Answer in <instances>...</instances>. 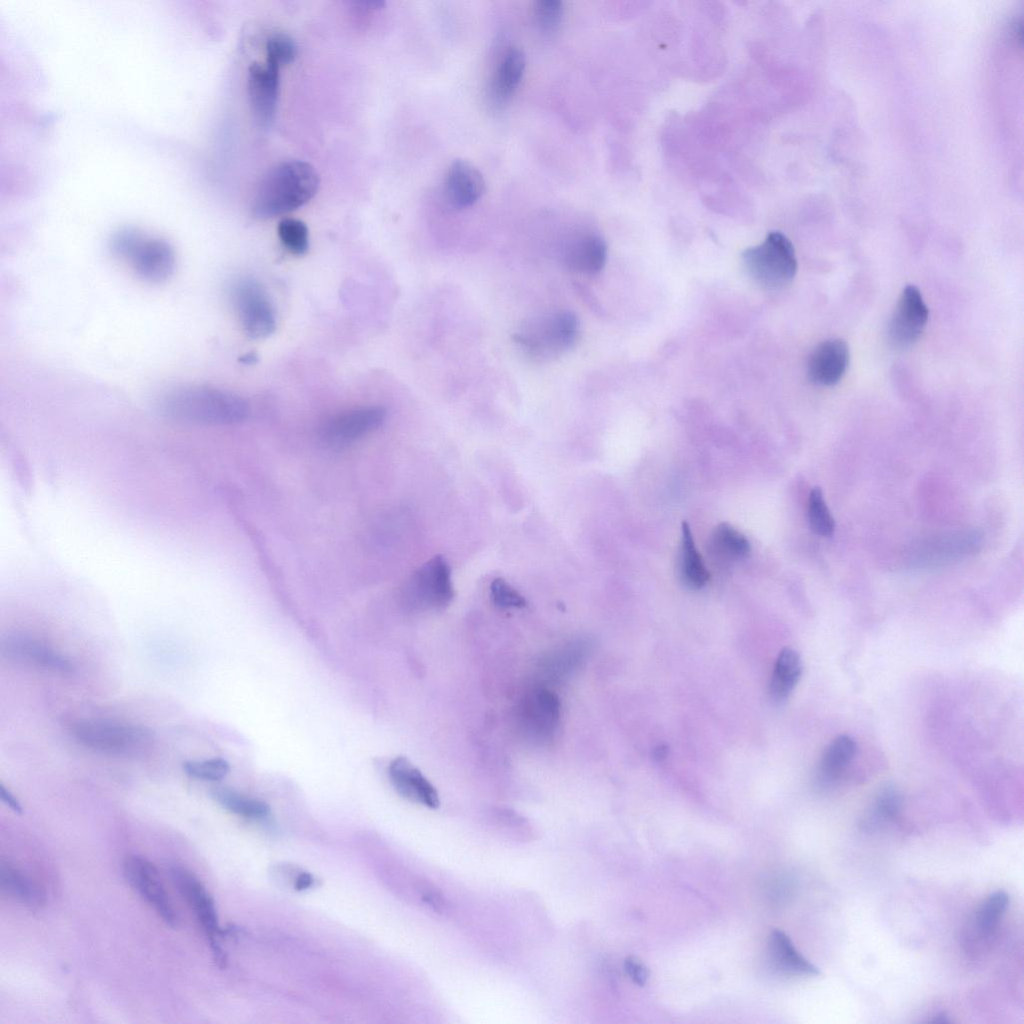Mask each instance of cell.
Wrapping results in <instances>:
<instances>
[{
  "mask_svg": "<svg viewBox=\"0 0 1024 1024\" xmlns=\"http://www.w3.org/2000/svg\"><path fill=\"white\" fill-rule=\"evenodd\" d=\"M110 246L115 255L129 261L136 274L148 282H163L174 271L175 252L163 239L123 229L112 237Z\"/></svg>",
  "mask_w": 1024,
  "mask_h": 1024,
  "instance_id": "obj_4",
  "label": "cell"
},
{
  "mask_svg": "<svg viewBox=\"0 0 1024 1024\" xmlns=\"http://www.w3.org/2000/svg\"><path fill=\"white\" fill-rule=\"evenodd\" d=\"M949 1021L950 1020L948 1019V1016H946L945 1013L937 1014L936 1016H934V1019L932 1020V1022H938V1023H947Z\"/></svg>",
  "mask_w": 1024,
  "mask_h": 1024,
  "instance_id": "obj_40",
  "label": "cell"
},
{
  "mask_svg": "<svg viewBox=\"0 0 1024 1024\" xmlns=\"http://www.w3.org/2000/svg\"><path fill=\"white\" fill-rule=\"evenodd\" d=\"M254 358H255V356L253 354L246 355L243 358V362L244 363H248V364L253 363L254 362V360H253Z\"/></svg>",
  "mask_w": 1024,
  "mask_h": 1024,
  "instance_id": "obj_41",
  "label": "cell"
},
{
  "mask_svg": "<svg viewBox=\"0 0 1024 1024\" xmlns=\"http://www.w3.org/2000/svg\"><path fill=\"white\" fill-rule=\"evenodd\" d=\"M929 316L928 307L920 290L907 285L901 292L888 323L887 336L896 349L912 346L923 333Z\"/></svg>",
  "mask_w": 1024,
  "mask_h": 1024,
  "instance_id": "obj_10",
  "label": "cell"
},
{
  "mask_svg": "<svg viewBox=\"0 0 1024 1024\" xmlns=\"http://www.w3.org/2000/svg\"><path fill=\"white\" fill-rule=\"evenodd\" d=\"M560 701L555 693L537 688L528 693L521 705L520 720L525 733L539 743L553 740L560 720Z\"/></svg>",
  "mask_w": 1024,
  "mask_h": 1024,
  "instance_id": "obj_12",
  "label": "cell"
},
{
  "mask_svg": "<svg viewBox=\"0 0 1024 1024\" xmlns=\"http://www.w3.org/2000/svg\"><path fill=\"white\" fill-rule=\"evenodd\" d=\"M902 799L897 789L886 787L876 797L869 820L887 821L895 818L901 809Z\"/></svg>",
  "mask_w": 1024,
  "mask_h": 1024,
  "instance_id": "obj_33",
  "label": "cell"
},
{
  "mask_svg": "<svg viewBox=\"0 0 1024 1024\" xmlns=\"http://www.w3.org/2000/svg\"><path fill=\"white\" fill-rule=\"evenodd\" d=\"M1009 904L1006 892L998 890L990 894L976 912L974 928L982 939L991 937L996 931Z\"/></svg>",
  "mask_w": 1024,
  "mask_h": 1024,
  "instance_id": "obj_27",
  "label": "cell"
},
{
  "mask_svg": "<svg viewBox=\"0 0 1024 1024\" xmlns=\"http://www.w3.org/2000/svg\"><path fill=\"white\" fill-rule=\"evenodd\" d=\"M1 890L22 904L36 908L45 901L41 889L22 870L9 863L0 866Z\"/></svg>",
  "mask_w": 1024,
  "mask_h": 1024,
  "instance_id": "obj_24",
  "label": "cell"
},
{
  "mask_svg": "<svg viewBox=\"0 0 1024 1024\" xmlns=\"http://www.w3.org/2000/svg\"><path fill=\"white\" fill-rule=\"evenodd\" d=\"M211 795L223 808L241 817L260 819L270 813V808L265 802L227 787H216Z\"/></svg>",
  "mask_w": 1024,
  "mask_h": 1024,
  "instance_id": "obj_26",
  "label": "cell"
},
{
  "mask_svg": "<svg viewBox=\"0 0 1024 1024\" xmlns=\"http://www.w3.org/2000/svg\"><path fill=\"white\" fill-rule=\"evenodd\" d=\"M232 296L239 320L249 337L262 339L275 331L272 303L258 281L249 277L239 279L233 286Z\"/></svg>",
  "mask_w": 1024,
  "mask_h": 1024,
  "instance_id": "obj_8",
  "label": "cell"
},
{
  "mask_svg": "<svg viewBox=\"0 0 1024 1024\" xmlns=\"http://www.w3.org/2000/svg\"><path fill=\"white\" fill-rule=\"evenodd\" d=\"M405 594L412 603L441 609L454 598L451 571L446 560L438 555L428 560L409 578Z\"/></svg>",
  "mask_w": 1024,
  "mask_h": 1024,
  "instance_id": "obj_9",
  "label": "cell"
},
{
  "mask_svg": "<svg viewBox=\"0 0 1024 1024\" xmlns=\"http://www.w3.org/2000/svg\"><path fill=\"white\" fill-rule=\"evenodd\" d=\"M72 733L83 746L115 756L140 754L152 743V733L146 727L107 720H79Z\"/></svg>",
  "mask_w": 1024,
  "mask_h": 1024,
  "instance_id": "obj_6",
  "label": "cell"
},
{
  "mask_svg": "<svg viewBox=\"0 0 1024 1024\" xmlns=\"http://www.w3.org/2000/svg\"><path fill=\"white\" fill-rule=\"evenodd\" d=\"M492 602L500 608H522L526 606L525 598L503 578H496L490 585Z\"/></svg>",
  "mask_w": 1024,
  "mask_h": 1024,
  "instance_id": "obj_35",
  "label": "cell"
},
{
  "mask_svg": "<svg viewBox=\"0 0 1024 1024\" xmlns=\"http://www.w3.org/2000/svg\"><path fill=\"white\" fill-rule=\"evenodd\" d=\"M525 55L518 47H510L502 57L491 84L493 99L506 102L518 86L525 69Z\"/></svg>",
  "mask_w": 1024,
  "mask_h": 1024,
  "instance_id": "obj_21",
  "label": "cell"
},
{
  "mask_svg": "<svg viewBox=\"0 0 1024 1024\" xmlns=\"http://www.w3.org/2000/svg\"><path fill=\"white\" fill-rule=\"evenodd\" d=\"M0 798L14 812L22 813L23 809L20 802L3 784H0Z\"/></svg>",
  "mask_w": 1024,
  "mask_h": 1024,
  "instance_id": "obj_37",
  "label": "cell"
},
{
  "mask_svg": "<svg viewBox=\"0 0 1024 1024\" xmlns=\"http://www.w3.org/2000/svg\"><path fill=\"white\" fill-rule=\"evenodd\" d=\"M768 955L772 968L782 974L816 976L820 971L803 957L794 947L790 938L781 930L771 932L768 941Z\"/></svg>",
  "mask_w": 1024,
  "mask_h": 1024,
  "instance_id": "obj_20",
  "label": "cell"
},
{
  "mask_svg": "<svg viewBox=\"0 0 1024 1024\" xmlns=\"http://www.w3.org/2000/svg\"><path fill=\"white\" fill-rule=\"evenodd\" d=\"M2 653L12 660L54 672L68 673L71 661L40 640L24 634L8 636L1 644Z\"/></svg>",
  "mask_w": 1024,
  "mask_h": 1024,
  "instance_id": "obj_15",
  "label": "cell"
},
{
  "mask_svg": "<svg viewBox=\"0 0 1024 1024\" xmlns=\"http://www.w3.org/2000/svg\"><path fill=\"white\" fill-rule=\"evenodd\" d=\"M159 408L170 420L190 425H231L249 413L248 403L230 391L205 385H185L163 395Z\"/></svg>",
  "mask_w": 1024,
  "mask_h": 1024,
  "instance_id": "obj_1",
  "label": "cell"
},
{
  "mask_svg": "<svg viewBox=\"0 0 1024 1024\" xmlns=\"http://www.w3.org/2000/svg\"><path fill=\"white\" fill-rule=\"evenodd\" d=\"M742 258L748 275L767 289L786 286L797 272L794 247L781 232L769 233L762 243L745 250Z\"/></svg>",
  "mask_w": 1024,
  "mask_h": 1024,
  "instance_id": "obj_5",
  "label": "cell"
},
{
  "mask_svg": "<svg viewBox=\"0 0 1024 1024\" xmlns=\"http://www.w3.org/2000/svg\"><path fill=\"white\" fill-rule=\"evenodd\" d=\"M314 881V877L309 872H299L294 881V889L296 891L306 890L314 884Z\"/></svg>",
  "mask_w": 1024,
  "mask_h": 1024,
  "instance_id": "obj_38",
  "label": "cell"
},
{
  "mask_svg": "<svg viewBox=\"0 0 1024 1024\" xmlns=\"http://www.w3.org/2000/svg\"><path fill=\"white\" fill-rule=\"evenodd\" d=\"M385 418L386 411L380 406L349 410L324 425L321 439L328 446L344 447L376 430Z\"/></svg>",
  "mask_w": 1024,
  "mask_h": 1024,
  "instance_id": "obj_14",
  "label": "cell"
},
{
  "mask_svg": "<svg viewBox=\"0 0 1024 1024\" xmlns=\"http://www.w3.org/2000/svg\"><path fill=\"white\" fill-rule=\"evenodd\" d=\"M712 544L725 557L741 559L750 552L747 538L728 523L719 524L713 531Z\"/></svg>",
  "mask_w": 1024,
  "mask_h": 1024,
  "instance_id": "obj_28",
  "label": "cell"
},
{
  "mask_svg": "<svg viewBox=\"0 0 1024 1024\" xmlns=\"http://www.w3.org/2000/svg\"><path fill=\"white\" fill-rule=\"evenodd\" d=\"M849 347L839 338L828 339L818 344L807 362V374L811 382L819 386H833L844 376L849 365Z\"/></svg>",
  "mask_w": 1024,
  "mask_h": 1024,
  "instance_id": "obj_16",
  "label": "cell"
},
{
  "mask_svg": "<svg viewBox=\"0 0 1024 1024\" xmlns=\"http://www.w3.org/2000/svg\"><path fill=\"white\" fill-rule=\"evenodd\" d=\"M681 531V577L688 587L699 589L709 580V572L695 547L692 532L687 522L682 523Z\"/></svg>",
  "mask_w": 1024,
  "mask_h": 1024,
  "instance_id": "obj_25",
  "label": "cell"
},
{
  "mask_svg": "<svg viewBox=\"0 0 1024 1024\" xmlns=\"http://www.w3.org/2000/svg\"><path fill=\"white\" fill-rule=\"evenodd\" d=\"M579 333L578 317L571 311L561 310L528 320L513 337L529 357L546 361L572 348Z\"/></svg>",
  "mask_w": 1024,
  "mask_h": 1024,
  "instance_id": "obj_3",
  "label": "cell"
},
{
  "mask_svg": "<svg viewBox=\"0 0 1024 1024\" xmlns=\"http://www.w3.org/2000/svg\"><path fill=\"white\" fill-rule=\"evenodd\" d=\"M280 67L269 62L251 64L247 89L254 121L262 128L269 127L275 118L279 96Z\"/></svg>",
  "mask_w": 1024,
  "mask_h": 1024,
  "instance_id": "obj_13",
  "label": "cell"
},
{
  "mask_svg": "<svg viewBox=\"0 0 1024 1024\" xmlns=\"http://www.w3.org/2000/svg\"><path fill=\"white\" fill-rule=\"evenodd\" d=\"M423 900L438 912L442 911L445 905L443 898L434 892L426 893L423 896Z\"/></svg>",
  "mask_w": 1024,
  "mask_h": 1024,
  "instance_id": "obj_39",
  "label": "cell"
},
{
  "mask_svg": "<svg viewBox=\"0 0 1024 1024\" xmlns=\"http://www.w3.org/2000/svg\"><path fill=\"white\" fill-rule=\"evenodd\" d=\"M128 883L146 900L162 921L175 927L178 917L155 865L142 856L132 855L124 861Z\"/></svg>",
  "mask_w": 1024,
  "mask_h": 1024,
  "instance_id": "obj_11",
  "label": "cell"
},
{
  "mask_svg": "<svg viewBox=\"0 0 1024 1024\" xmlns=\"http://www.w3.org/2000/svg\"><path fill=\"white\" fill-rule=\"evenodd\" d=\"M606 260L607 244L596 233H586L572 240L563 252V262L569 270L587 275L599 273Z\"/></svg>",
  "mask_w": 1024,
  "mask_h": 1024,
  "instance_id": "obj_19",
  "label": "cell"
},
{
  "mask_svg": "<svg viewBox=\"0 0 1024 1024\" xmlns=\"http://www.w3.org/2000/svg\"><path fill=\"white\" fill-rule=\"evenodd\" d=\"M802 673L799 654L784 648L778 655L769 683V694L774 702H782L797 685Z\"/></svg>",
  "mask_w": 1024,
  "mask_h": 1024,
  "instance_id": "obj_23",
  "label": "cell"
},
{
  "mask_svg": "<svg viewBox=\"0 0 1024 1024\" xmlns=\"http://www.w3.org/2000/svg\"><path fill=\"white\" fill-rule=\"evenodd\" d=\"M278 236L281 243L291 254L301 256L309 248V233L304 222L294 218H285L278 224Z\"/></svg>",
  "mask_w": 1024,
  "mask_h": 1024,
  "instance_id": "obj_30",
  "label": "cell"
},
{
  "mask_svg": "<svg viewBox=\"0 0 1024 1024\" xmlns=\"http://www.w3.org/2000/svg\"><path fill=\"white\" fill-rule=\"evenodd\" d=\"M624 969L635 984L639 986L646 984L649 972L639 960L633 957L627 958L624 962Z\"/></svg>",
  "mask_w": 1024,
  "mask_h": 1024,
  "instance_id": "obj_36",
  "label": "cell"
},
{
  "mask_svg": "<svg viewBox=\"0 0 1024 1024\" xmlns=\"http://www.w3.org/2000/svg\"><path fill=\"white\" fill-rule=\"evenodd\" d=\"M484 190L483 175L473 164L464 159L451 163L445 176L444 195L452 207L462 209L473 205Z\"/></svg>",
  "mask_w": 1024,
  "mask_h": 1024,
  "instance_id": "obj_18",
  "label": "cell"
},
{
  "mask_svg": "<svg viewBox=\"0 0 1024 1024\" xmlns=\"http://www.w3.org/2000/svg\"><path fill=\"white\" fill-rule=\"evenodd\" d=\"M182 767L188 776L204 781H219L230 772L229 763L220 757L201 761H185Z\"/></svg>",
  "mask_w": 1024,
  "mask_h": 1024,
  "instance_id": "obj_31",
  "label": "cell"
},
{
  "mask_svg": "<svg viewBox=\"0 0 1024 1024\" xmlns=\"http://www.w3.org/2000/svg\"><path fill=\"white\" fill-rule=\"evenodd\" d=\"M533 13L538 26L545 32H552L561 22L563 3L560 0H538L534 3Z\"/></svg>",
  "mask_w": 1024,
  "mask_h": 1024,
  "instance_id": "obj_34",
  "label": "cell"
},
{
  "mask_svg": "<svg viewBox=\"0 0 1024 1024\" xmlns=\"http://www.w3.org/2000/svg\"><path fill=\"white\" fill-rule=\"evenodd\" d=\"M856 752L855 741L848 735L834 738L825 749L817 771V781L829 785L839 778Z\"/></svg>",
  "mask_w": 1024,
  "mask_h": 1024,
  "instance_id": "obj_22",
  "label": "cell"
},
{
  "mask_svg": "<svg viewBox=\"0 0 1024 1024\" xmlns=\"http://www.w3.org/2000/svg\"><path fill=\"white\" fill-rule=\"evenodd\" d=\"M319 176L314 167L302 160L282 162L261 180L252 203L258 219H270L294 211L317 193Z\"/></svg>",
  "mask_w": 1024,
  "mask_h": 1024,
  "instance_id": "obj_2",
  "label": "cell"
},
{
  "mask_svg": "<svg viewBox=\"0 0 1024 1024\" xmlns=\"http://www.w3.org/2000/svg\"><path fill=\"white\" fill-rule=\"evenodd\" d=\"M808 521L811 529L817 535L823 537L833 535L835 522L819 487L813 488L809 495Z\"/></svg>",
  "mask_w": 1024,
  "mask_h": 1024,
  "instance_id": "obj_29",
  "label": "cell"
},
{
  "mask_svg": "<svg viewBox=\"0 0 1024 1024\" xmlns=\"http://www.w3.org/2000/svg\"><path fill=\"white\" fill-rule=\"evenodd\" d=\"M297 55L294 40L283 33L274 34L266 43V61L281 67L291 63Z\"/></svg>",
  "mask_w": 1024,
  "mask_h": 1024,
  "instance_id": "obj_32",
  "label": "cell"
},
{
  "mask_svg": "<svg viewBox=\"0 0 1024 1024\" xmlns=\"http://www.w3.org/2000/svg\"><path fill=\"white\" fill-rule=\"evenodd\" d=\"M388 774L393 787L403 798L431 809L439 807L437 790L408 758L399 756L393 759Z\"/></svg>",
  "mask_w": 1024,
  "mask_h": 1024,
  "instance_id": "obj_17",
  "label": "cell"
},
{
  "mask_svg": "<svg viewBox=\"0 0 1024 1024\" xmlns=\"http://www.w3.org/2000/svg\"><path fill=\"white\" fill-rule=\"evenodd\" d=\"M170 876L176 889L194 912L210 943L213 958L219 968L226 966V955L218 939L223 936L219 926L215 903L202 882L190 871L180 866L170 868Z\"/></svg>",
  "mask_w": 1024,
  "mask_h": 1024,
  "instance_id": "obj_7",
  "label": "cell"
}]
</instances>
